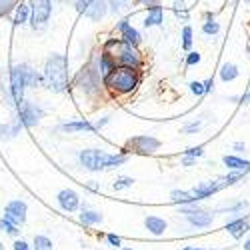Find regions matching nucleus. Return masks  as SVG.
Instances as JSON below:
<instances>
[{
    "instance_id": "f257e3e1",
    "label": "nucleus",
    "mask_w": 250,
    "mask_h": 250,
    "mask_svg": "<svg viewBox=\"0 0 250 250\" xmlns=\"http://www.w3.org/2000/svg\"><path fill=\"white\" fill-rule=\"evenodd\" d=\"M126 154H108L98 148H86L78 152V162L82 168H86L90 172H100V170H110L118 168L126 162Z\"/></svg>"
},
{
    "instance_id": "f03ea898",
    "label": "nucleus",
    "mask_w": 250,
    "mask_h": 250,
    "mask_svg": "<svg viewBox=\"0 0 250 250\" xmlns=\"http://www.w3.org/2000/svg\"><path fill=\"white\" fill-rule=\"evenodd\" d=\"M102 84L112 94H118V96L132 94L140 84V70L130 66H118L110 76L102 80Z\"/></svg>"
},
{
    "instance_id": "7ed1b4c3",
    "label": "nucleus",
    "mask_w": 250,
    "mask_h": 250,
    "mask_svg": "<svg viewBox=\"0 0 250 250\" xmlns=\"http://www.w3.org/2000/svg\"><path fill=\"white\" fill-rule=\"evenodd\" d=\"M104 52H108L118 66H130V68H142V54L136 46L124 42L122 38H108L102 46Z\"/></svg>"
},
{
    "instance_id": "20e7f679",
    "label": "nucleus",
    "mask_w": 250,
    "mask_h": 250,
    "mask_svg": "<svg viewBox=\"0 0 250 250\" xmlns=\"http://www.w3.org/2000/svg\"><path fill=\"white\" fill-rule=\"evenodd\" d=\"M68 60L62 54H52L46 60L44 66V78L50 90L54 92H64L68 88Z\"/></svg>"
},
{
    "instance_id": "39448f33",
    "label": "nucleus",
    "mask_w": 250,
    "mask_h": 250,
    "mask_svg": "<svg viewBox=\"0 0 250 250\" xmlns=\"http://www.w3.org/2000/svg\"><path fill=\"white\" fill-rule=\"evenodd\" d=\"M100 80L102 78H100L98 70H94L92 66H84V68L78 70V74L74 78V86L78 90H82L84 94L92 96V94H96L100 90Z\"/></svg>"
},
{
    "instance_id": "423d86ee",
    "label": "nucleus",
    "mask_w": 250,
    "mask_h": 250,
    "mask_svg": "<svg viewBox=\"0 0 250 250\" xmlns=\"http://www.w3.org/2000/svg\"><path fill=\"white\" fill-rule=\"evenodd\" d=\"M52 14V2L50 0H30V16H32V28L42 30Z\"/></svg>"
},
{
    "instance_id": "0eeeda50",
    "label": "nucleus",
    "mask_w": 250,
    "mask_h": 250,
    "mask_svg": "<svg viewBox=\"0 0 250 250\" xmlns=\"http://www.w3.org/2000/svg\"><path fill=\"white\" fill-rule=\"evenodd\" d=\"M160 148V140L148 134H140L134 136L126 142V150L128 152H136V154H154Z\"/></svg>"
},
{
    "instance_id": "6e6552de",
    "label": "nucleus",
    "mask_w": 250,
    "mask_h": 250,
    "mask_svg": "<svg viewBox=\"0 0 250 250\" xmlns=\"http://www.w3.org/2000/svg\"><path fill=\"white\" fill-rule=\"evenodd\" d=\"M24 88H26V78H24V68L22 64H16L10 68V92L16 108L24 102Z\"/></svg>"
},
{
    "instance_id": "1a4fd4ad",
    "label": "nucleus",
    "mask_w": 250,
    "mask_h": 250,
    "mask_svg": "<svg viewBox=\"0 0 250 250\" xmlns=\"http://www.w3.org/2000/svg\"><path fill=\"white\" fill-rule=\"evenodd\" d=\"M182 214L186 216L192 226L196 228H206L210 226L212 220H214V214L210 210H202V208H196V204H184L182 206Z\"/></svg>"
},
{
    "instance_id": "9d476101",
    "label": "nucleus",
    "mask_w": 250,
    "mask_h": 250,
    "mask_svg": "<svg viewBox=\"0 0 250 250\" xmlns=\"http://www.w3.org/2000/svg\"><path fill=\"white\" fill-rule=\"evenodd\" d=\"M42 110H40L38 106H34L32 102H22L18 106V122L22 124V126H26V128H32L34 124H38V120L42 118Z\"/></svg>"
},
{
    "instance_id": "9b49d317",
    "label": "nucleus",
    "mask_w": 250,
    "mask_h": 250,
    "mask_svg": "<svg viewBox=\"0 0 250 250\" xmlns=\"http://www.w3.org/2000/svg\"><path fill=\"white\" fill-rule=\"evenodd\" d=\"M26 212H28L26 202H22V200H12V202H8L6 208H4V218L10 220V222H14L16 226H22L24 220H26Z\"/></svg>"
},
{
    "instance_id": "f8f14e48",
    "label": "nucleus",
    "mask_w": 250,
    "mask_h": 250,
    "mask_svg": "<svg viewBox=\"0 0 250 250\" xmlns=\"http://www.w3.org/2000/svg\"><path fill=\"white\" fill-rule=\"evenodd\" d=\"M56 200H58V206L64 212H76L78 208H80V196L74 190H70V188L60 190L58 196H56Z\"/></svg>"
},
{
    "instance_id": "ddd939ff",
    "label": "nucleus",
    "mask_w": 250,
    "mask_h": 250,
    "mask_svg": "<svg viewBox=\"0 0 250 250\" xmlns=\"http://www.w3.org/2000/svg\"><path fill=\"white\" fill-rule=\"evenodd\" d=\"M116 30L120 32V38L124 40V42H128L132 46H138L140 44V32L130 26V20L128 18H122L120 22H116Z\"/></svg>"
},
{
    "instance_id": "4468645a",
    "label": "nucleus",
    "mask_w": 250,
    "mask_h": 250,
    "mask_svg": "<svg viewBox=\"0 0 250 250\" xmlns=\"http://www.w3.org/2000/svg\"><path fill=\"white\" fill-rule=\"evenodd\" d=\"M226 230H228V234H230L232 238H236V240H240L244 234H248L250 232V220L248 218H236V220H230L226 224Z\"/></svg>"
},
{
    "instance_id": "2eb2a0df",
    "label": "nucleus",
    "mask_w": 250,
    "mask_h": 250,
    "mask_svg": "<svg viewBox=\"0 0 250 250\" xmlns=\"http://www.w3.org/2000/svg\"><path fill=\"white\" fill-rule=\"evenodd\" d=\"M60 130H64V132H96L98 126L96 124H90L88 120H74V122L60 124Z\"/></svg>"
},
{
    "instance_id": "dca6fc26",
    "label": "nucleus",
    "mask_w": 250,
    "mask_h": 250,
    "mask_svg": "<svg viewBox=\"0 0 250 250\" xmlns=\"http://www.w3.org/2000/svg\"><path fill=\"white\" fill-rule=\"evenodd\" d=\"M118 68V64H116V60L108 54V52H104L102 50V54H100V60H98V74H100V78L104 80L106 76H110L114 70Z\"/></svg>"
},
{
    "instance_id": "f3484780",
    "label": "nucleus",
    "mask_w": 250,
    "mask_h": 250,
    "mask_svg": "<svg viewBox=\"0 0 250 250\" xmlns=\"http://www.w3.org/2000/svg\"><path fill=\"white\" fill-rule=\"evenodd\" d=\"M164 22V10H162V6L160 4H156V6H150L148 8V14L144 16V26L146 28H152V26H160Z\"/></svg>"
},
{
    "instance_id": "a211bd4d",
    "label": "nucleus",
    "mask_w": 250,
    "mask_h": 250,
    "mask_svg": "<svg viewBox=\"0 0 250 250\" xmlns=\"http://www.w3.org/2000/svg\"><path fill=\"white\" fill-rule=\"evenodd\" d=\"M108 4H106V0H92V4L88 6V10L84 12L90 20H94V22H100V20L104 18V14H106V8Z\"/></svg>"
},
{
    "instance_id": "6ab92c4d",
    "label": "nucleus",
    "mask_w": 250,
    "mask_h": 250,
    "mask_svg": "<svg viewBox=\"0 0 250 250\" xmlns=\"http://www.w3.org/2000/svg\"><path fill=\"white\" fill-rule=\"evenodd\" d=\"M144 226H146V230L150 232V234H154V236H160V234H164V230H166V220L164 218H158V216H146L144 218Z\"/></svg>"
},
{
    "instance_id": "aec40b11",
    "label": "nucleus",
    "mask_w": 250,
    "mask_h": 250,
    "mask_svg": "<svg viewBox=\"0 0 250 250\" xmlns=\"http://www.w3.org/2000/svg\"><path fill=\"white\" fill-rule=\"evenodd\" d=\"M222 162L228 166L230 170H240V172H250V162L240 158V156H232V154H226L222 158Z\"/></svg>"
},
{
    "instance_id": "412c9836",
    "label": "nucleus",
    "mask_w": 250,
    "mask_h": 250,
    "mask_svg": "<svg viewBox=\"0 0 250 250\" xmlns=\"http://www.w3.org/2000/svg\"><path fill=\"white\" fill-rule=\"evenodd\" d=\"M78 220L84 224V226H92V224L102 222V214H100L98 210H92V208H88V206L84 204V206H82V210H80Z\"/></svg>"
},
{
    "instance_id": "4be33fe9",
    "label": "nucleus",
    "mask_w": 250,
    "mask_h": 250,
    "mask_svg": "<svg viewBox=\"0 0 250 250\" xmlns=\"http://www.w3.org/2000/svg\"><path fill=\"white\" fill-rule=\"evenodd\" d=\"M28 16H30V4H24L20 2L16 6V12H14V26H22L28 22Z\"/></svg>"
},
{
    "instance_id": "5701e85b",
    "label": "nucleus",
    "mask_w": 250,
    "mask_h": 250,
    "mask_svg": "<svg viewBox=\"0 0 250 250\" xmlns=\"http://www.w3.org/2000/svg\"><path fill=\"white\" fill-rule=\"evenodd\" d=\"M170 200L176 202V204H196L190 190H172L170 192Z\"/></svg>"
},
{
    "instance_id": "b1692460",
    "label": "nucleus",
    "mask_w": 250,
    "mask_h": 250,
    "mask_svg": "<svg viewBox=\"0 0 250 250\" xmlns=\"http://www.w3.org/2000/svg\"><path fill=\"white\" fill-rule=\"evenodd\" d=\"M236 76H238V68H236V64H232V62H224L220 66V78L224 82H232Z\"/></svg>"
},
{
    "instance_id": "393cba45",
    "label": "nucleus",
    "mask_w": 250,
    "mask_h": 250,
    "mask_svg": "<svg viewBox=\"0 0 250 250\" xmlns=\"http://www.w3.org/2000/svg\"><path fill=\"white\" fill-rule=\"evenodd\" d=\"M34 250H52V240L48 236L36 234L34 236Z\"/></svg>"
},
{
    "instance_id": "a878e982",
    "label": "nucleus",
    "mask_w": 250,
    "mask_h": 250,
    "mask_svg": "<svg viewBox=\"0 0 250 250\" xmlns=\"http://www.w3.org/2000/svg\"><path fill=\"white\" fill-rule=\"evenodd\" d=\"M18 4H20V0H0V18L10 14Z\"/></svg>"
},
{
    "instance_id": "bb28decb",
    "label": "nucleus",
    "mask_w": 250,
    "mask_h": 250,
    "mask_svg": "<svg viewBox=\"0 0 250 250\" xmlns=\"http://www.w3.org/2000/svg\"><path fill=\"white\" fill-rule=\"evenodd\" d=\"M132 0H108V6L110 10L116 14V12H124V10H128Z\"/></svg>"
},
{
    "instance_id": "cd10ccee",
    "label": "nucleus",
    "mask_w": 250,
    "mask_h": 250,
    "mask_svg": "<svg viewBox=\"0 0 250 250\" xmlns=\"http://www.w3.org/2000/svg\"><path fill=\"white\" fill-rule=\"evenodd\" d=\"M0 230L2 232H6V234H10V236H18V226L14 224V222H10V220H6V218H2L0 220Z\"/></svg>"
},
{
    "instance_id": "c85d7f7f",
    "label": "nucleus",
    "mask_w": 250,
    "mask_h": 250,
    "mask_svg": "<svg viewBox=\"0 0 250 250\" xmlns=\"http://www.w3.org/2000/svg\"><path fill=\"white\" fill-rule=\"evenodd\" d=\"M132 184H134V178H130V176H122V178H116V180H114L112 188L118 192V190H124V188H130Z\"/></svg>"
},
{
    "instance_id": "c756f323",
    "label": "nucleus",
    "mask_w": 250,
    "mask_h": 250,
    "mask_svg": "<svg viewBox=\"0 0 250 250\" xmlns=\"http://www.w3.org/2000/svg\"><path fill=\"white\" fill-rule=\"evenodd\" d=\"M182 48L184 50H190L192 48V28L190 26H184L182 28Z\"/></svg>"
},
{
    "instance_id": "7c9ffc66",
    "label": "nucleus",
    "mask_w": 250,
    "mask_h": 250,
    "mask_svg": "<svg viewBox=\"0 0 250 250\" xmlns=\"http://www.w3.org/2000/svg\"><path fill=\"white\" fill-rule=\"evenodd\" d=\"M202 32L204 34H218L220 32V24L216 22V20H206V22L202 24Z\"/></svg>"
},
{
    "instance_id": "2f4dec72",
    "label": "nucleus",
    "mask_w": 250,
    "mask_h": 250,
    "mask_svg": "<svg viewBox=\"0 0 250 250\" xmlns=\"http://www.w3.org/2000/svg\"><path fill=\"white\" fill-rule=\"evenodd\" d=\"M190 92L192 94H196V96H202V94H206V90H204V82H198V80H194V82H190Z\"/></svg>"
},
{
    "instance_id": "473e14b6",
    "label": "nucleus",
    "mask_w": 250,
    "mask_h": 250,
    "mask_svg": "<svg viewBox=\"0 0 250 250\" xmlns=\"http://www.w3.org/2000/svg\"><path fill=\"white\" fill-rule=\"evenodd\" d=\"M200 62V52H188V56H186V66H194Z\"/></svg>"
},
{
    "instance_id": "72a5a7b5",
    "label": "nucleus",
    "mask_w": 250,
    "mask_h": 250,
    "mask_svg": "<svg viewBox=\"0 0 250 250\" xmlns=\"http://www.w3.org/2000/svg\"><path fill=\"white\" fill-rule=\"evenodd\" d=\"M92 4V0H76L74 2V6H76V10L80 12V14H84L86 10H88V6Z\"/></svg>"
},
{
    "instance_id": "f704fd0d",
    "label": "nucleus",
    "mask_w": 250,
    "mask_h": 250,
    "mask_svg": "<svg viewBox=\"0 0 250 250\" xmlns=\"http://www.w3.org/2000/svg\"><path fill=\"white\" fill-rule=\"evenodd\" d=\"M202 154H204V148L202 146H194V148L184 150V156H192V158H200Z\"/></svg>"
},
{
    "instance_id": "c9c22d12",
    "label": "nucleus",
    "mask_w": 250,
    "mask_h": 250,
    "mask_svg": "<svg viewBox=\"0 0 250 250\" xmlns=\"http://www.w3.org/2000/svg\"><path fill=\"white\" fill-rule=\"evenodd\" d=\"M106 240H108V244H110V246H116V248L122 244L120 236H116V234H106Z\"/></svg>"
},
{
    "instance_id": "e433bc0d",
    "label": "nucleus",
    "mask_w": 250,
    "mask_h": 250,
    "mask_svg": "<svg viewBox=\"0 0 250 250\" xmlns=\"http://www.w3.org/2000/svg\"><path fill=\"white\" fill-rule=\"evenodd\" d=\"M200 126H202L200 122H192V124H188V126H184V132H186V134H192V132L200 130Z\"/></svg>"
},
{
    "instance_id": "4c0bfd02",
    "label": "nucleus",
    "mask_w": 250,
    "mask_h": 250,
    "mask_svg": "<svg viewBox=\"0 0 250 250\" xmlns=\"http://www.w3.org/2000/svg\"><path fill=\"white\" fill-rule=\"evenodd\" d=\"M132 2L134 4H146L150 8V6H156L158 4V0H132Z\"/></svg>"
},
{
    "instance_id": "58836bf2",
    "label": "nucleus",
    "mask_w": 250,
    "mask_h": 250,
    "mask_svg": "<svg viewBox=\"0 0 250 250\" xmlns=\"http://www.w3.org/2000/svg\"><path fill=\"white\" fill-rule=\"evenodd\" d=\"M14 250H28V244L24 240H16L14 242Z\"/></svg>"
},
{
    "instance_id": "ea45409f",
    "label": "nucleus",
    "mask_w": 250,
    "mask_h": 250,
    "mask_svg": "<svg viewBox=\"0 0 250 250\" xmlns=\"http://www.w3.org/2000/svg\"><path fill=\"white\" fill-rule=\"evenodd\" d=\"M246 206H248L246 202H238V204H234V206L228 208V210H230V212H238V210H242V208H246Z\"/></svg>"
},
{
    "instance_id": "a19ab883",
    "label": "nucleus",
    "mask_w": 250,
    "mask_h": 250,
    "mask_svg": "<svg viewBox=\"0 0 250 250\" xmlns=\"http://www.w3.org/2000/svg\"><path fill=\"white\" fill-rule=\"evenodd\" d=\"M194 162H196V158H192V156H184V158H182V164H184V166H192Z\"/></svg>"
},
{
    "instance_id": "79ce46f5",
    "label": "nucleus",
    "mask_w": 250,
    "mask_h": 250,
    "mask_svg": "<svg viewBox=\"0 0 250 250\" xmlns=\"http://www.w3.org/2000/svg\"><path fill=\"white\" fill-rule=\"evenodd\" d=\"M236 152H244L246 150V146H244V142H234V146H232Z\"/></svg>"
},
{
    "instance_id": "37998d69",
    "label": "nucleus",
    "mask_w": 250,
    "mask_h": 250,
    "mask_svg": "<svg viewBox=\"0 0 250 250\" xmlns=\"http://www.w3.org/2000/svg\"><path fill=\"white\" fill-rule=\"evenodd\" d=\"M212 86H214V84H212V78H208V80L204 82V90H206V92H210V90H212Z\"/></svg>"
},
{
    "instance_id": "c03bdc74",
    "label": "nucleus",
    "mask_w": 250,
    "mask_h": 250,
    "mask_svg": "<svg viewBox=\"0 0 250 250\" xmlns=\"http://www.w3.org/2000/svg\"><path fill=\"white\" fill-rule=\"evenodd\" d=\"M242 104H250V90H248V92L242 96Z\"/></svg>"
},
{
    "instance_id": "a18cd8bd",
    "label": "nucleus",
    "mask_w": 250,
    "mask_h": 250,
    "mask_svg": "<svg viewBox=\"0 0 250 250\" xmlns=\"http://www.w3.org/2000/svg\"><path fill=\"white\" fill-rule=\"evenodd\" d=\"M244 250H250V238L244 242Z\"/></svg>"
},
{
    "instance_id": "49530a36",
    "label": "nucleus",
    "mask_w": 250,
    "mask_h": 250,
    "mask_svg": "<svg viewBox=\"0 0 250 250\" xmlns=\"http://www.w3.org/2000/svg\"><path fill=\"white\" fill-rule=\"evenodd\" d=\"M184 250H204V248H192V246H186Z\"/></svg>"
},
{
    "instance_id": "de8ad7c7",
    "label": "nucleus",
    "mask_w": 250,
    "mask_h": 250,
    "mask_svg": "<svg viewBox=\"0 0 250 250\" xmlns=\"http://www.w3.org/2000/svg\"><path fill=\"white\" fill-rule=\"evenodd\" d=\"M244 2H246V4H250V0H244Z\"/></svg>"
},
{
    "instance_id": "09e8293b",
    "label": "nucleus",
    "mask_w": 250,
    "mask_h": 250,
    "mask_svg": "<svg viewBox=\"0 0 250 250\" xmlns=\"http://www.w3.org/2000/svg\"><path fill=\"white\" fill-rule=\"evenodd\" d=\"M124 250H132V248H124Z\"/></svg>"
},
{
    "instance_id": "8fccbe9b",
    "label": "nucleus",
    "mask_w": 250,
    "mask_h": 250,
    "mask_svg": "<svg viewBox=\"0 0 250 250\" xmlns=\"http://www.w3.org/2000/svg\"><path fill=\"white\" fill-rule=\"evenodd\" d=\"M60 2H66V0H60Z\"/></svg>"
},
{
    "instance_id": "3c124183",
    "label": "nucleus",
    "mask_w": 250,
    "mask_h": 250,
    "mask_svg": "<svg viewBox=\"0 0 250 250\" xmlns=\"http://www.w3.org/2000/svg\"><path fill=\"white\" fill-rule=\"evenodd\" d=\"M0 250H2V244H0Z\"/></svg>"
}]
</instances>
